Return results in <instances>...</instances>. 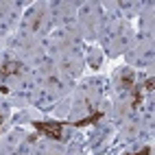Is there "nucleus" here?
<instances>
[{"instance_id":"20e7f679","label":"nucleus","mask_w":155,"mask_h":155,"mask_svg":"<svg viewBox=\"0 0 155 155\" xmlns=\"http://www.w3.org/2000/svg\"><path fill=\"white\" fill-rule=\"evenodd\" d=\"M120 85H122V90H133V85H136V72L127 70L125 74L120 77Z\"/></svg>"},{"instance_id":"f257e3e1","label":"nucleus","mask_w":155,"mask_h":155,"mask_svg":"<svg viewBox=\"0 0 155 155\" xmlns=\"http://www.w3.org/2000/svg\"><path fill=\"white\" fill-rule=\"evenodd\" d=\"M66 127L64 120H33V129L44 133L46 138H53V140H64V136H61V129Z\"/></svg>"},{"instance_id":"7ed1b4c3","label":"nucleus","mask_w":155,"mask_h":155,"mask_svg":"<svg viewBox=\"0 0 155 155\" xmlns=\"http://www.w3.org/2000/svg\"><path fill=\"white\" fill-rule=\"evenodd\" d=\"M103 116H105V114H103V111H92L90 116L81 118V120H77V122H72V127L81 129V127H87V125H96L98 120H103Z\"/></svg>"},{"instance_id":"39448f33","label":"nucleus","mask_w":155,"mask_h":155,"mask_svg":"<svg viewBox=\"0 0 155 155\" xmlns=\"http://www.w3.org/2000/svg\"><path fill=\"white\" fill-rule=\"evenodd\" d=\"M131 94H133V103H131V109H138L140 107V103H142V85H133L131 90Z\"/></svg>"},{"instance_id":"0eeeda50","label":"nucleus","mask_w":155,"mask_h":155,"mask_svg":"<svg viewBox=\"0 0 155 155\" xmlns=\"http://www.w3.org/2000/svg\"><path fill=\"white\" fill-rule=\"evenodd\" d=\"M142 87H144V90H149V92H151V90L155 87V79H147V81H144V85H142Z\"/></svg>"},{"instance_id":"6e6552de","label":"nucleus","mask_w":155,"mask_h":155,"mask_svg":"<svg viewBox=\"0 0 155 155\" xmlns=\"http://www.w3.org/2000/svg\"><path fill=\"white\" fill-rule=\"evenodd\" d=\"M0 129H2V116H0Z\"/></svg>"},{"instance_id":"423d86ee","label":"nucleus","mask_w":155,"mask_h":155,"mask_svg":"<svg viewBox=\"0 0 155 155\" xmlns=\"http://www.w3.org/2000/svg\"><path fill=\"white\" fill-rule=\"evenodd\" d=\"M151 153H153L151 147H142L140 151H136V153H127V155H151Z\"/></svg>"},{"instance_id":"f03ea898","label":"nucleus","mask_w":155,"mask_h":155,"mask_svg":"<svg viewBox=\"0 0 155 155\" xmlns=\"http://www.w3.org/2000/svg\"><path fill=\"white\" fill-rule=\"evenodd\" d=\"M18 74H22V64L20 61H5L2 68H0V81H7L9 77H18Z\"/></svg>"}]
</instances>
